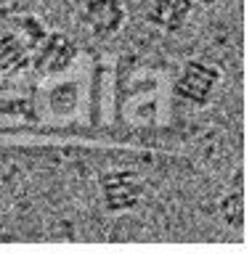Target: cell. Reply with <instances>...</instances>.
<instances>
[{"instance_id":"cell-6","label":"cell","mask_w":252,"mask_h":254,"mask_svg":"<svg viewBox=\"0 0 252 254\" xmlns=\"http://www.w3.org/2000/svg\"><path fill=\"white\" fill-rule=\"evenodd\" d=\"M29 66V45L16 32L0 35V74H11Z\"/></svg>"},{"instance_id":"cell-4","label":"cell","mask_w":252,"mask_h":254,"mask_svg":"<svg viewBox=\"0 0 252 254\" xmlns=\"http://www.w3.org/2000/svg\"><path fill=\"white\" fill-rule=\"evenodd\" d=\"M98 190L104 209L112 214H122L136 209L144 198V180L133 170H109L98 178Z\"/></svg>"},{"instance_id":"cell-2","label":"cell","mask_w":252,"mask_h":254,"mask_svg":"<svg viewBox=\"0 0 252 254\" xmlns=\"http://www.w3.org/2000/svg\"><path fill=\"white\" fill-rule=\"evenodd\" d=\"M75 19L93 40H112L128 21V8L122 0H77Z\"/></svg>"},{"instance_id":"cell-8","label":"cell","mask_w":252,"mask_h":254,"mask_svg":"<svg viewBox=\"0 0 252 254\" xmlns=\"http://www.w3.org/2000/svg\"><path fill=\"white\" fill-rule=\"evenodd\" d=\"M218 0H194V5H202V8H212Z\"/></svg>"},{"instance_id":"cell-1","label":"cell","mask_w":252,"mask_h":254,"mask_svg":"<svg viewBox=\"0 0 252 254\" xmlns=\"http://www.w3.org/2000/svg\"><path fill=\"white\" fill-rule=\"evenodd\" d=\"M80 48L67 32H48L29 45V66L43 77H59L75 66Z\"/></svg>"},{"instance_id":"cell-3","label":"cell","mask_w":252,"mask_h":254,"mask_svg":"<svg viewBox=\"0 0 252 254\" xmlns=\"http://www.w3.org/2000/svg\"><path fill=\"white\" fill-rule=\"evenodd\" d=\"M220 79H223V74H220L215 64L202 59H188L180 66L175 82H172V90H175L180 101L191 103V106H207L215 98Z\"/></svg>"},{"instance_id":"cell-5","label":"cell","mask_w":252,"mask_h":254,"mask_svg":"<svg viewBox=\"0 0 252 254\" xmlns=\"http://www.w3.org/2000/svg\"><path fill=\"white\" fill-rule=\"evenodd\" d=\"M194 0H149L146 21L162 32H180L194 13Z\"/></svg>"},{"instance_id":"cell-7","label":"cell","mask_w":252,"mask_h":254,"mask_svg":"<svg viewBox=\"0 0 252 254\" xmlns=\"http://www.w3.org/2000/svg\"><path fill=\"white\" fill-rule=\"evenodd\" d=\"M218 212H220V217H223V222L228 228L242 230L244 228V196H242V190L234 188V190H228L226 196H220Z\"/></svg>"}]
</instances>
